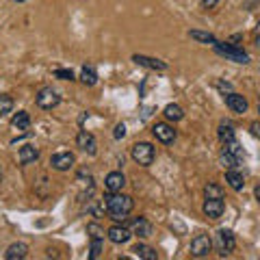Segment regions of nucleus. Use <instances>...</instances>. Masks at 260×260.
Segmentation results:
<instances>
[{
  "instance_id": "1",
  "label": "nucleus",
  "mask_w": 260,
  "mask_h": 260,
  "mask_svg": "<svg viewBox=\"0 0 260 260\" xmlns=\"http://www.w3.org/2000/svg\"><path fill=\"white\" fill-rule=\"evenodd\" d=\"M102 204H104V208H107V213H109V217L113 219V221H124L135 208L133 198H130V195H124L121 191H117V193L109 191V195H104Z\"/></svg>"
},
{
  "instance_id": "14",
  "label": "nucleus",
  "mask_w": 260,
  "mask_h": 260,
  "mask_svg": "<svg viewBox=\"0 0 260 260\" xmlns=\"http://www.w3.org/2000/svg\"><path fill=\"white\" fill-rule=\"evenodd\" d=\"M133 61L141 68H148V70H154V72H165L167 70V63L160 61V59H154V56H145V54H135Z\"/></svg>"
},
{
  "instance_id": "15",
  "label": "nucleus",
  "mask_w": 260,
  "mask_h": 260,
  "mask_svg": "<svg viewBox=\"0 0 260 260\" xmlns=\"http://www.w3.org/2000/svg\"><path fill=\"white\" fill-rule=\"evenodd\" d=\"M104 186H107V191L111 193H117L126 186V178L121 172H111L107 178H104Z\"/></svg>"
},
{
  "instance_id": "18",
  "label": "nucleus",
  "mask_w": 260,
  "mask_h": 260,
  "mask_svg": "<svg viewBox=\"0 0 260 260\" xmlns=\"http://www.w3.org/2000/svg\"><path fill=\"white\" fill-rule=\"evenodd\" d=\"M225 182L230 184L232 191H241L243 186H245V178H243V174H239L237 169H228L225 172Z\"/></svg>"
},
{
  "instance_id": "17",
  "label": "nucleus",
  "mask_w": 260,
  "mask_h": 260,
  "mask_svg": "<svg viewBox=\"0 0 260 260\" xmlns=\"http://www.w3.org/2000/svg\"><path fill=\"white\" fill-rule=\"evenodd\" d=\"M39 158V150L35 148V145H30V143H26V145H22L20 148V154H18V160L22 162V165H28V162H35Z\"/></svg>"
},
{
  "instance_id": "29",
  "label": "nucleus",
  "mask_w": 260,
  "mask_h": 260,
  "mask_svg": "<svg viewBox=\"0 0 260 260\" xmlns=\"http://www.w3.org/2000/svg\"><path fill=\"white\" fill-rule=\"evenodd\" d=\"M87 232L91 234V239H104V230L98 223H87Z\"/></svg>"
},
{
  "instance_id": "37",
  "label": "nucleus",
  "mask_w": 260,
  "mask_h": 260,
  "mask_svg": "<svg viewBox=\"0 0 260 260\" xmlns=\"http://www.w3.org/2000/svg\"><path fill=\"white\" fill-rule=\"evenodd\" d=\"M256 46L260 48V32H258V35H256Z\"/></svg>"
},
{
  "instance_id": "34",
  "label": "nucleus",
  "mask_w": 260,
  "mask_h": 260,
  "mask_svg": "<svg viewBox=\"0 0 260 260\" xmlns=\"http://www.w3.org/2000/svg\"><path fill=\"white\" fill-rule=\"evenodd\" d=\"M243 7H245L247 11H254L256 7H260V0H245V3H243Z\"/></svg>"
},
{
  "instance_id": "31",
  "label": "nucleus",
  "mask_w": 260,
  "mask_h": 260,
  "mask_svg": "<svg viewBox=\"0 0 260 260\" xmlns=\"http://www.w3.org/2000/svg\"><path fill=\"white\" fill-rule=\"evenodd\" d=\"M249 133L256 137V139H260V121H251L249 124Z\"/></svg>"
},
{
  "instance_id": "16",
  "label": "nucleus",
  "mask_w": 260,
  "mask_h": 260,
  "mask_svg": "<svg viewBox=\"0 0 260 260\" xmlns=\"http://www.w3.org/2000/svg\"><path fill=\"white\" fill-rule=\"evenodd\" d=\"M28 256V245L26 243H11L5 251V258L7 260H24Z\"/></svg>"
},
{
  "instance_id": "39",
  "label": "nucleus",
  "mask_w": 260,
  "mask_h": 260,
  "mask_svg": "<svg viewBox=\"0 0 260 260\" xmlns=\"http://www.w3.org/2000/svg\"><path fill=\"white\" fill-rule=\"evenodd\" d=\"M0 182H3V172H0Z\"/></svg>"
},
{
  "instance_id": "5",
  "label": "nucleus",
  "mask_w": 260,
  "mask_h": 260,
  "mask_svg": "<svg viewBox=\"0 0 260 260\" xmlns=\"http://www.w3.org/2000/svg\"><path fill=\"white\" fill-rule=\"evenodd\" d=\"M213 251V239L208 234H198L191 241V256L193 258H206Z\"/></svg>"
},
{
  "instance_id": "25",
  "label": "nucleus",
  "mask_w": 260,
  "mask_h": 260,
  "mask_svg": "<svg viewBox=\"0 0 260 260\" xmlns=\"http://www.w3.org/2000/svg\"><path fill=\"white\" fill-rule=\"evenodd\" d=\"M11 111H13V98L7 95V93H3V95H0V117L9 115Z\"/></svg>"
},
{
  "instance_id": "27",
  "label": "nucleus",
  "mask_w": 260,
  "mask_h": 260,
  "mask_svg": "<svg viewBox=\"0 0 260 260\" xmlns=\"http://www.w3.org/2000/svg\"><path fill=\"white\" fill-rule=\"evenodd\" d=\"M204 195L206 198H223V189L219 184H215V182H208L204 186Z\"/></svg>"
},
{
  "instance_id": "10",
  "label": "nucleus",
  "mask_w": 260,
  "mask_h": 260,
  "mask_svg": "<svg viewBox=\"0 0 260 260\" xmlns=\"http://www.w3.org/2000/svg\"><path fill=\"white\" fill-rule=\"evenodd\" d=\"M76 145L83 152H87V154H93L98 152V141H95V137L91 135V133H87V130H80V133L76 135Z\"/></svg>"
},
{
  "instance_id": "8",
  "label": "nucleus",
  "mask_w": 260,
  "mask_h": 260,
  "mask_svg": "<svg viewBox=\"0 0 260 260\" xmlns=\"http://www.w3.org/2000/svg\"><path fill=\"white\" fill-rule=\"evenodd\" d=\"M130 232H133V237H139V239H148L152 237V223L148 221L145 217H137L133 221L128 223Z\"/></svg>"
},
{
  "instance_id": "26",
  "label": "nucleus",
  "mask_w": 260,
  "mask_h": 260,
  "mask_svg": "<svg viewBox=\"0 0 260 260\" xmlns=\"http://www.w3.org/2000/svg\"><path fill=\"white\" fill-rule=\"evenodd\" d=\"M221 162H223V167H228V169H234L241 162V158L239 156H234V154H230V152H225V150H221Z\"/></svg>"
},
{
  "instance_id": "4",
  "label": "nucleus",
  "mask_w": 260,
  "mask_h": 260,
  "mask_svg": "<svg viewBox=\"0 0 260 260\" xmlns=\"http://www.w3.org/2000/svg\"><path fill=\"white\" fill-rule=\"evenodd\" d=\"M35 102H37V107H39V109L52 111L54 107H59L61 95L56 93L52 87H44V89H39V93H37V98H35Z\"/></svg>"
},
{
  "instance_id": "11",
  "label": "nucleus",
  "mask_w": 260,
  "mask_h": 260,
  "mask_svg": "<svg viewBox=\"0 0 260 260\" xmlns=\"http://www.w3.org/2000/svg\"><path fill=\"white\" fill-rule=\"evenodd\" d=\"M107 237H109V241L111 243H128L130 241V237H133V232H130V228L128 225H119V223H115V225H111L109 230H107Z\"/></svg>"
},
{
  "instance_id": "12",
  "label": "nucleus",
  "mask_w": 260,
  "mask_h": 260,
  "mask_svg": "<svg viewBox=\"0 0 260 260\" xmlns=\"http://www.w3.org/2000/svg\"><path fill=\"white\" fill-rule=\"evenodd\" d=\"M225 204H223V198H206L204 202V215L208 219H219L223 215Z\"/></svg>"
},
{
  "instance_id": "30",
  "label": "nucleus",
  "mask_w": 260,
  "mask_h": 260,
  "mask_svg": "<svg viewBox=\"0 0 260 260\" xmlns=\"http://www.w3.org/2000/svg\"><path fill=\"white\" fill-rule=\"evenodd\" d=\"M54 76L61 78V80H74V72H72V70H63V68H56L54 70Z\"/></svg>"
},
{
  "instance_id": "40",
  "label": "nucleus",
  "mask_w": 260,
  "mask_h": 260,
  "mask_svg": "<svg viewBox=\"0 0 260 260\" xmlns=\"http://www.w3.org/2000/svg\"><path fill=\"white\" fill-rule=\"evenodd\" d=\"M258 113H260V102H258Z\"/></svg>"
},
{
  "instance_id": "33",
  "label": "nucleus",
  "mask_w": 260,
  "mask_h": 260,
  "mask_svg": "<svg viewBox=\"0 0 260 260\" xmlns=\"http://www.w3.org/2000/svg\"><path fill=\"white\" fill-rule=\"evenodd\" d=\"M124 135H126V126H124V124H117V126H115V133H113V137H115V139H121Z\"/></svg>"
},
{
  "instance_id": "21",
  "label": "nucleus",
  "mask_w": 260,
  "mask_h": 260,
  "mask_svg": "<svg viewBox=\"0 0 260 260\" xmlns=\"http://www.w3.org/2000/svg\"><path fill=\"white\" fill-rule=\"evenodd\" d=\"M80 80H83V85H87V87H93L98 83V72L93 65H85L83 72H80Z\"/></svg>"
},
{
  "instance_id": "36",
  "label": "nucleus",
  "mask_w": 260,
  "mask_h": 260,
  "mask_svg": "<svg viewBox=\"0 0 260 260\" xmlns=\"http://www.w3.org/2000/svg\"><path fill=\"white\" fill-rule=\"evenodd\" d=\"M254 195H256V202L260 204V184H256V189H254Z\"/></svg>"
},
{
  "instance_id": "32",
  "label": "nucleus",
  "mask_w": 260,
  "mask_h": 260,
  "mask_svg": "<svg viewBox=\"0 0 260 260\" xmlns=\"http://www.w3.org/2000/svg\"><path fill=\"white\" fill-rule=\"evenodd\" d=\"M217 87H219V91H221L223 95L232 91V85H230V83H223V80H219V83H217Z\"/></svg>"
},
{
  "instance_id": "13",
  "label": "nucleus",
  "mask_w": 260,
  "mask_h": 260,
  "mask_svg": "<svg viewBox=\"0 0 260 260\" xmlns=\"http://www.w3.org/2000/svg\"><path fill=\"white\" fill-rule=\"evenodd\" d=\"M223 100H225V107L230 109L232 113H245L247 111V100L243 98L241 93H234V91H230V93H225L223 95Z\"/></svg>"
},
{
  "instance_id": "6",
  "label": "nucleus",
  "mask_w": 260,
  "mask_h": 260,
  "mask_svg": "<svg viewBox=\"0 0 260 260\" xmlns=\"http://www.w3.org/2000/svg\"><path fill=\"white\" fill-rule=\"evenodd\" d=\"M152 135L156 137L160 143H167V145L176 141V130H174V126L165 124V121H156V124L152 126Z\"/></svg>"
},
{
  "instance_id": "20",
  "label": "nucleus",
  "mask_w": 260,
  "mask_h": 260,
  "mask_svg": "<svg viewBox=\"0 0 260 260\" xmlns=\"http://www.w3.org/2000/svg\"><path fill=\"white\" fill-rule=\"evenodd\" d=\"M162 115H165L167 121H180L184 117V111H182V107H178V104H167V107L162 109Z\"/></svg>"
},
{
  "instance_id": "23",
  "label": "nucleus",
  "mask_w": 260,
  "mask_h": 260,
  "mask_svg": "<svg viewBox=\"0 0 260 260\" xmlns=\"http://www.w3.org/2000/svg\"><path fill=\"white\" fill-rule=\"evenodd\" d=\"M217 135H219V141H221L223 145L237 139V135H234V130H232V126H230V124H221V126H219Z\"/></svg>"
},
{
  "instance_id": "7",
  "label": "nucleus",
  "mask_w": 260,
  "mask_h": 260,
  "mask_svg": "<svg viewBox=\"0 0 260 260\" xmlns=\"http://www.w3.org/2000/svg\"><path fill=\"white\" fill-rule=\"evenodd\" d=\"M217 245H219V254L228 256L234 251V247H237V239H234V234L230 230H219L217 232Z\"/></svg>"
},
{
  "instance_id": "3",
  "label": "nucleus",
  "mask_w": 260,
  "mask_h": 260,
  "mask_svg": "<svg viewBox=\"0 0 260 260\" xmlns=\"http://www.w3.org/2000/svg\"><path fill=\"white\" fill-rule=\"evenodd\" d=\"M215 52L219 56H225L228 61H234V63H249V54L245 50H241V48L237 46H232V44H215Z\"/></svg>"
},
{
  "instance_id": "35",
  "label": "nucleus",
  "mask_w": 260,
  "mask_h": 260,
  "mask_svg": "<svg viewBox=\"0 0 260 260\" xmlns=\"http://www.w3.org/2000/svg\"><path fill=\"white\" fill-rule=\"evenodd\" d=\"M219 0H202V9H213Z\"/></svg>"
},
{
  "instance_id": "19",
  "label": "nucleus",
  "mask_w": 260,
  "mask_h": 260,
  "mask_svg": "<svg viewBox=\"0 0 260 260\" xmlns=\"http://www.w3.org/2000/svg\"><path fill=\"white\" fill-rule=\"evenodd\" d=\"M11 126L15 128V130H28V126H30V115L26 111H18L15 115L11 117Z\"/></svg>"
},
{
  "instance_id": "9",
  "label": "nucleus",
  "mask_w": 260,
  "mask_h": 260,
  "mask_svg": "<svg viewBox=\"0 0 260 260\" xmlns=\"http://www.w3.org/2000/svg\"><path fill=\"white\" fill-rule=\"evenodd\" d=\"M74 162H76V158L72 152L52 154V158H50V165H52V169H56V172H68V169H72Z\"/></svg>"
},
{
  "instance_id": "38",
  "label": "nucleus",
  "mask_w": 260,
  "mask_h": 260,
  "mask_svg": "<svg viewBox=\"0 0 260 260\" xmlns=\"http://www.w3.org/2000/svg\"><path fill=\"white\" fill-rule=\"evenodd\" d=\"M258 32H260V22H258V26H256V32H254V35H258Z\"/></svg>"
},
{
  "instance_id": "2",
  "label": "nucleus",
  "mask_w": 260,
  "mask_h": 260,
  "mask_svg": "<svg viewBox=\"0 0 260 260\" xmlns=\"http://www.w3.org/2000/svg\"><path fill=\"white\" fill-rule=\"evenodd\" d=\"M130 156H133L135 162H139L141 167H150L154 158H156V150L154 145L148 143V141H141V143H135L133 150H130Z\"/></svg>"
},
{
  "instance_id": "22",
  "label": "nucleus",
  "mask_w": 260,
  "mask_h": 260,
  "mask_svg": "<svg viewBox=\"0 0 260 260\" xmlns=\"http://www.w3.org/2000/svg\"><path fill=\"white\" fill-rule=\"evenodd\" d=\"M133 251H135V256H139L143 260H156L158 258L156 251H154L152 247H148V245H143V243H137V245L133 247Z\"/></svg>"
},
{
  "instance_id": "24",
  "label": "nucleus",
  "mask_w": 260,
  "mask_h": 260,
  "mask_svg": "<svg viewBox=\"0 0 260 260\" xmlns=\"http://www.w3.org/2000/svg\"><path fill=\"white\" fill-rule=\"evenodd\" d=\"M189 37L195 39V42H202V44H210V46H215V44H217V37H215V35H210V32L191 30V32H189Z\"/></svg>"
},
{
  "instance_id": "28",
  "label": "nucleus",
  "mask_w": 260,
  "mask_h": 260,
  "mask_svg": "<svg viewBox=\"0 0 260 260\" xmlns=\"http://www.w3.org/2000/svg\"><path fill=\"white\" fill-rule=\"evenodd\" d=\"M102 239H91V251H89V258H100L102 254Z\"/></svg>"
}]
</instances>
